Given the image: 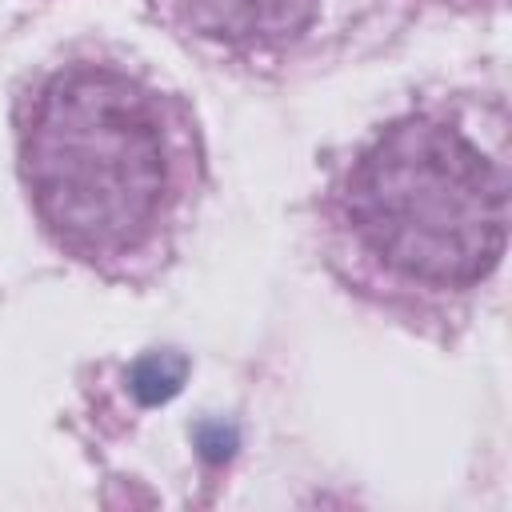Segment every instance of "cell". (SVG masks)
Wrapping results in <instances>:
<instances>
[{"instance_id":"5","label":"cell","mask_w":512,"mask_h":512,"mask_svg":"<svg viewBox=\"0 0 512 512\" xmlns=\"http://www.w3.org/2000/svg\"><path fill=\"white\" fill-rule=\"evenodd\" d=\"M196 444H200L204 460H228V456H232V448H236V432H232V428H224L220 420H216V424H200Z\"/></svg>"},{"instance_id":"4","label":"cell","mask_w":512,"mask_h":512,"mask_svg":"<svg viewBox=\"0 0 512 512\" xmlns=\"http://www.w3.org/2000/svg\"><path fill=\"white\" fill-rule=\"evenodd\" d=\"M184 376H188V360L180 352H148L128 368V392L144 408H156L180 392Z\"/></svg>"},{"instance_id":"1","label":"cell","mask_w":512,"mask_h":512,"mask_svg":"<svg viewBox=\"0 0 512 512\" xmlns=\"http://www.w3.org/2000/svg\"><path fill=\"white\" fill-rule=\"evenodd\" d=\"M24 180L48 228L88 252L132 248L164 196V136L148 96L108 72L56 76L24 128Z\"/></svg>"},{"instance_id":"2","label":"cell","mask_w":512,"mask_h":512,"mask_svg":"<svg viewBox=\"0 0 512 512\" xmlns=\"http://www.w3.org/2000/svg\"><path fill=\"white\" fill-rule=\"evenodd\" d=\"M348 216L384 264L456 288L496 268L508 236V184L456 128L404 120L360 156Z\"/></svg>"},{"instance_id":"3","label":"cell","mask_w":512,"mask_h":512,"mask_svg":"<svg viewBox=\"0 0 512 512\" xmlns=\"http://www.w3.org/2000/svg\"><path fill=\"white\" fill-rule=\"evenodd\" d=\"M320 0H180L184 20L224 44H284L300 36Z\"/></svg>"}]
</instances>
